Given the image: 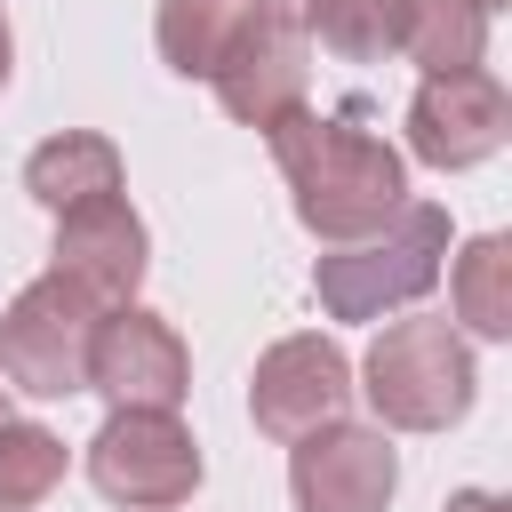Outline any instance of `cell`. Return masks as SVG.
Masks as SVG:
<instances>
[{"label":"cell","instance_id":"52a82bcc","mask_svg":"<svg viewBox=\"0 0 512 512\" xmlns=\"http://www.w3.org/2000/svg\"><path fill=\"white\" fill-rule=\"evenodd\" d=\"M504 128H512V104H504V88H496L480 64L432 72V80L416 88V104H408V144H416V160H432V168H472V160H488V152L504 144Z\"/></svg>","mask_w":512,"mask_h":512},{"label":"cell","instance_id":"3957f363","mask_svg":"<svg viewBox=\"0 0 512 512\" xmlns=\"http://www.w3.org/2000/svg\"><path fill=\"white\" fill-rule=\"evenodd\" d=\"M368 400L400 432H440L472 400V352L448 320H392L368 352Z\"/></svg>","mask_w":512,"mask_h":512},{"label":"cell","instance_id":"9a60e30c","mask_svg":"<svg viewBox=\"0 0 512 512\" xmlns=\"http://www.w3.org/2000/svg\"><path fill=\"white\" fill-rule=\"evenodd\" d=\"M456 320L472 336H504L512 328V248H504V232H480L456 256Z\"/></svg>","mask_w":512,"mask_h":512},{"label":"cell","instance_id":"ffe728a7","mask_svg":"<svg viewBox=\"0 0 512 512\" xmlns=\"http://www.w3.org/2000/svg\"><path fill=\"white\" fill-rule=\"evenodd\" d=\"M0 80H8V16H0Z\"/></svg>","mask_w":512,"mask_h":512},{"label":"cell","instance_id":"30bf717a","mask_svg":"<svg viewBox=\"0 0 512 512\" xmlns=\"http://www.w3.org/2000/svg\"><path fill=\"white\" fill-rule=\"evenodd\" d=\"M344 376H352V368H344V352H336L328 336H288V344L264 352L248 408H256V424H264L272 440H296V432H312V424H328V416L344 408V392H352Z\"/></svg>","mask_w":512,"mask_h":512},{"label":"cell","instance_id":"9c48e42d","mask_svg":"<svg viewBox=\"0 0 512 512\" xmlns=\"http://www.w3.org/2000/svg\"><path fill=\"white\" fill-rule=\"evenodd\" d=\"M56 272L80 280L96 304H128L136 296V280H144V224L128 216L120 192L56 208Z\"/></svg>","mask_w":512,"mask_h":512},{"label":"cell","instance_id":"d6986e66","mask_svg":"<svg viewBox=\"0 0 512 512\" xmlns=\"http://www.w3.org/2000/svg\"><path fill=\"white\" fill-rule=\"evenodd\" d=\"M264 8H272V16H288V24H296V0H264Z\"/></svg>","mask_w":512,"mask_h":512},{"label":"cell","instance_id":"4fadbf2b","mask_svg":"<svg viewBox=\"0 0 512 512\" xmlns=\"http://www.w3.org/2000/svg\"><path fill=\"white\" fill-rule=\"evenodd\" d=\"M416 0H296V32H320L336 56H392L408 48Z\"/></svg>","mask_w":512,"mask_h":512},{"label":"cell","instance_id":"277c9868","mask_svg":"<svg viewBox=\"0 0 512 512\" xmlns=\"http://www.w3.org/2000/svg\"><path fill=\"white\" fill-rule=\"evenodd\" d=\"M96 296L64 272L32 280L8 320H0V368L8 384L40 392V400H64V392H88V336H96Z\"/></svg>","mask_w":512,"mask_h":512},{"label":"cell","instance_id":"ac0fdd59","mask_svg":"<svg viewBox=\"0 0 512 512\" xmlns=\"http://www.w3.org/2000/svg\"><path fill=\"white\" fill-rule=\"evenodd\" d=\"M448 512H504V504H496V496H480V488H464V496H456Z\"/></svg>","mask_w":512,"mask_h":512},{"label":"cell","instance_id":"7a4b0ae2","mask_svg":"<svg viewBox=\"0 0 512 512\" xmlns=\"http://www.w3.org/2000/svg\"><path fill=\"white\" fill-rule=\"evenodd\" d=\"M440 256H448V216L440 208H392L376 232H360V248H336L320 256L312 288L336 320H368L384 304H408L440 280Z\"/></svg>","mask_w":512,"mask_h":512},{"label":"cell","instance_id":"8992f818","mask_svg":"<svg viewBox=\"0 0 512 512\" xmlns=\"http://www.w3.org/2000/svg\"><path fill=\"white\" fill-rule=\"evenodd\" d=\"M392 472H400L392 440L368 424H312L296 432V456H288L296 512H384Z\"/></svg>","mask_w":512,"mask_h":512},{"label":"cell","instance_id":"e0dca14e","mask_svg":"<svg viewBox=\"0 0 512 512\" xmlns=\"http://www.w3.org/2000/svg\"><path fill=\"white\" fill-rule=\"evenodd\" d=\"M56 480H64V448H56V432H40V424H0V512L40 504Z\"/></svg>","mask_w":512,"mask_h":512},{"label":"cell","instance_id":"44dd1931","mask_svg":"<svg viewBox=\"0 0 512 512\" xmlns=\"http://www.w3.org/2000/svg\"><path fill=\"white\" fill-rule=\"evenodd\" d=\"M0 424H8V392H0Z\"/></svg>","mask_w":512,"mask_h":512},{"label":"cell","instance_id":"8fae6325","mask_svg":"<svg viewBox=\"0 0 512 512\" xmlns=\"http://www.w3.org/2000/svg\"><path fill=\"white\" fill-rule=\"evenodd\" d=\"M216 96H224L232 120H256V128L304 112V32L288 16H264L256 40L216 72Z\"/></svg>","mask_w":512,"mask_h":512},{"label":"cell","instance_id":"5b68a950","mask_svg":"<svg viewBox=\"0 0 512 512\" xmlns=\"http://www.w3.org/2000/svg\"><path fill=\"white\" fill-rule=\"evenodd\" d=\"M88 480L128 504V512H168L192 496L200 480V448L168 408H120L96 440H88Z\"/></svg>","mask_w":512,"mask_h":512},{"label":"cell","instance_id":"5bb4252c","mask_svg":"<svg viewBox=\"0 0 512 512\" xmlns=\"http://www.w3.org/2000/svg\"><path fill=\"white\" fill-rule=\"evenodd\" d=\"M24 192L40 208H72V200H96V192H120V152L104 136H48L32 160H24Z\"/></svg>","mask_w":512,"mask_h":512},{"label":"cell","instance_id":"6da1fadb","mask_svg":"<svg viewBox=\"0 0 512 512\" xmlns=\"http://www.w3.org/2000/svg\"><path fill=\"white\" fill-rule=\"evenodd\" d=\"M272 152H280V176L296 184V216L320 232V240H360L376 232L408 176H400V152L352 120H320V112H288L272 120Z\"/></svg>","mask_w":512,"mask_h":512},{"label":"cell","instance_id":"7c38bea8","mask_svg":"<svg viewBox=\"0 0 512 512\" xmlns=\"http://www.w3.org/2000/svg\"><path fill=\"white\" fill-rule=\"evenodd\" d=\"M264 0H160V56L184 80H216L264 24Z\"/></svg>","mask_w":512,"mask_h":512},{"label":"cell","instance_id":"ba28073f","mask_svg":"<svg viewBox=\"0 0 512 512\" xmlns=\"http://www.w3.org/2000/svg\"><path fill=\"white\" fill-rule=\"evenodd\" d=\"M184 344H176V328L168 320H152V312H112V320H96V336H88V384L96 392H112L120 408H176L184 400Z\"/></svg>","mask_w":512,"mask_h":512},{"label":"cell","instance_id":"2e32d148","mask_svg":"<svg viewBox=\"0 0 512 512\" xmlns=\"http://www.w3.org/2000/svg\"><path fill=\"white\" fill-rule=\"evenodd\" d=\"M480 32H488L480 0H416V24H408L400 56L432 64V72H464V64H480Z\"/></svg>","mask_w":512,"mask_h":512}]
</instances>
